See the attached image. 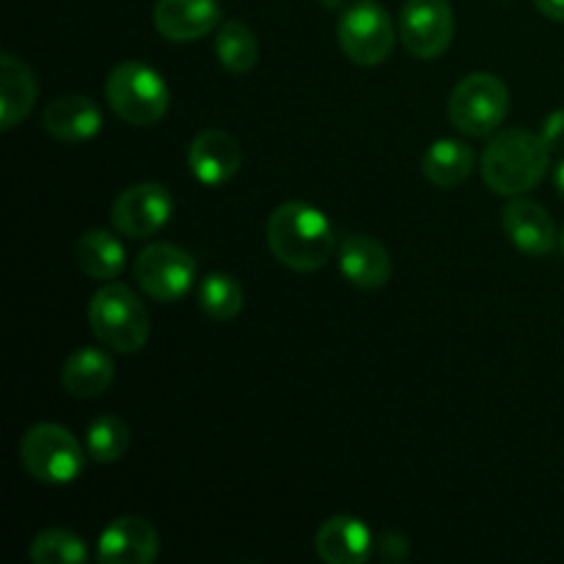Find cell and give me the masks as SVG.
Instances as JSON below:
<instances>
[{
  "label": "cell",
  "mask_w": 564,
  "mask_h": 564,
  "mask_svg": "<svg viewBox=\"0 0 564 564\" xmlns=\"http://www.w3.org/2000/svg\"><path fill=\"white\" fill-rule=\"evenodd\" d=\"M268 246L273 257L297 273L325 268L334 253V226L306 202H286L268 218Z\"/></svg>",
  "instance_id": "6da1fadb"
},
{
  "label": "cell",
  "mask_w": 564,
  "mask_h": 564,
  "mask_svg": "<svg viewBox=\"0 0 564 564\" xmlns=\"http://www.w3.org/2000/svg\"><path fill=\"white\" fill-rule=\"evenodd\" d=\"M551 149L543 135L529 130H505L490 138L482 154V180L499 196H523L549 174Z\"/></svg>",
  "instance_id": "7a4b0ae2"
},
{
  "label": "cell",
  "mask_w": 564,
  "mask_h": 564,
  "mask_svg": "<svg viewBox=\"0 0 564 564\" xmlns=\"http://www.w3.org/2000/svg\"><path fill=\"white\" fill-rule=\"evenodd\" d=\"M88 325L108 350L121 352V356L143 350L152 334L149 312L141 297L130 286L116 284V281H108L102 290L94 292L88 301Z\"/></svg>",
  "instance_id": "3957f363"
},
{
  "label": "cell",
  "mask_w": 564,
  "mask_h": 564,
  "mask_svg": "<svg viewBox=\"0 0 564 564\" xmlns=\"http://www.w3.org/2000/svg\"><path fill=\"white\" fill-rule=\"evenodd\" d=\"M105 99L127 124L152 127L169 113L171 91L154 66L143 61H121L105 80Z\"/></svg>",
  "instance_id": "277c9868"
},
{
  "label": "cell",
  "mask_w": 564,
  "mask_h": 564,
  "mask_svg": "<svg viewBox=\"0 0 564 564\" xmlns=\"http://www.w3.org/2000/svg\"><path fill=\"white\" fill-rule=\"evenodd\" d=\"M88 452L66 427L53 422L33 424L20 441V460L33 479L47 485H69L86 468Z\"/></svg>",
  "instance_id": "5b68a950"
},
{
  "label": "cell",
  "mask_w": 564,
  "mask_h": 564,
  "mask_svg": "<svg viewBox=\"0 0 564 564\" xmlns=\"http://www.w3.org/2000/svg\"><path fill=\"white\" fill-rule=\"evenodd\" d=\"M510 113V88L490 72L463 77L449 97V119L463 135L482 138L501 127Z\"/></svg>",
  "instance_id": "8992f818"
},
{
  "label": "cell",
  "mask_w": 564,
  "mask_h": 564,
  "mask_svg": "<svg viewBox=\"0 0 564 564\" xmlns=\"http://www.w3.org/2000/svg\"><path fill=\"white\" fill-rule=\"evenodd\" d=\"M397 42L394 20L378 0H356L339 17V44L358 66H378Z\"/></svg>",
  "instance_id": "52a82bcc"
},
{
  "label": "cell",
  "mask_w": 564,
  "mask_h": 564,
  "mask_svg": "<svg viewBox=\"0 0 564 564\" xmlns=\"http://www.w3.org/2000/svg\"><path fill=\"white\" fill-rule=\"evenodd\" d=\"M135 281L152 301L174 303L196 284V259L174 242H154L135 257Z\"/></svg>",
  "instance_id": "ba28073f"
},
{
  "label": "cell",
  "mask_w": 564,
  "mask_h": 564,
  "mask_svg": "<svg viewBox=\"0 0 564 564\" xmlns=\"http://www.w3.org/2000/svg\"><path fill=\"white\" fill-rule=\"evenodd\" d=\"M455 14L449 0H408L400 11V42L413 58L433 61L449 50Z\"/></svg>",
  "instance_id": "9c48e42d"
},
{
  "label": "cell",
  "mask_w": 564,
  "mask_h": 564,
  "mask_svg": "<svg viewBox=\"0 0 564 564\" xmlns=\"http://www.w3.org/2000/svg\"><path fill=\"white\" fill-rule=\"evenodd\" d=\"M174 215V196L160 182H141L132 185L116 198L110 209V224L119 235L130 240H147L158 235Z\"/></svg>",
  "instance_id": "30bf717a"
},
{
  "label": "cell",
  "mask_w": 564,
  "mask_h": 564,
  "mask_svg": "<svg viewBox=\"0 0 564 564\" xmlns=\"http://www.w3.org/2000/svg\"><path fill=\"white\" fill-rule=\"evenodd\" d=\"M158 529L138 516H121L105 527L97 543V560L102 564H149L158 560Z\"/></svg>",
  "instance_id": "8fae6325"
},
{
  "label": "cell",
  "mask_w": 564,
  "mask_h": 564,
  "mask_svg": "<svg viewBox=\"0 0 564 564\" xmlns=\"http://www.w3.org/2000/svg\"><path fill=\"white\" fill-rule=\"evenodd\" d=\"M187 165L202 185H226L242 169L240 141L218 127L198 132L187 149Z\"/></svg>",
  "instance_id": "7c38bea8"
},
{
  "label": "cell",
  "mask_w": 564,
  "mask_h": 564,
  "mask_svg": "<svg viewBox=\"0 0 564 564\" xmlns=\"http://www.w3.org/2000/svg\"><path fill=\"white\" fill-rule=\"evenodd\" d=\"M218 0H158L152 22L169 42H196L220 25Z\"/></svg>",
  "instance_id": "4fadbf2b"
},
{
  "label": "cell",
  "mask_w": 564,
  "mask_h": 564,
  "mask_svg": "<svg viewBox=\"0 0 564 564\" xmlns=\"http://www.w3.org/2000/svg\"><path fill=\"white\" fill-rule=\"evenodd\" d=\"M501 224L518 251L527 257H545L556 248L554 218L532 198H512L501 213Z\"/></svg>",
  "instance_id": "5bb4252c"
},
{
  "label": "cell",
  "mask_w": 564,
  "mask_h": 564,
  "mask_svg": "<svg viewBox=\"0 0 564 564\" xmlns=\"http://www.w3.org/2000/svg\"><path fill=\"white\" fill-rule=\"evenodd\" d=\"M317 554L325 564H361L372 556L375 540L367 523L352 516H334L319 527Z\"/></svg>",
  "instance_id": "9a60e30c"
},
{
  "label": "cell",
  "mask_w": 564,
  "mask_h": 564,
  "mask_svg": "<svg viewBox=\"0 0 564 564\" xmlns=\"http://www.w3.org/2000/svg\"><path fill=\"white\" fill-rule=\"evenodd\" d=\"M339 270L358 290H380L389 284L394 264L383 242L369 235H350L339 248Z\"/></svg>",
  "instance_id": "2e32d148"
},
{
  "label": "cell",
  "mask_w": 564,
  "mask_h": 564,
  "mask_svg": "<svg viewBox=\"0 0 564 564\" xmlns=\"http://www.w3.org/2000/svg\"><path fill=\"white\" fill-rule=\"evenodd\" d=\"M42 127L61 143H83L91 141L102 130V110L97 102L80 94H66L53 99L44 108Z\"/></svg>",
  "instance_id": "e0dca14e"
},
{
  "label": "cell",
  "mask_w": 564,
  "mask_h": 564,
  "mask_svg": "<svg viewBox=\"0 0 564 564\" xmlns=\"http://www.w3.org/2000/svg\"><path fill=\"white\" fill-rule=\"evenodd\" d=\"M36 77L14 53L0 55V130H14L36 105Z\"/></svg>",
  "instance_id": "ac0fdd59"
},
{
  "label": "cell",
  "mask_w": 564,
  "mask_h": 564,
  "mask_svg": "<svg viewBox=\"0 0 564 564\" xmlns=\"http://www.w3.org/2000/svg\"><path fill=\"white\" fill-rule=\"evenodd\" d=\"M116 378L113 358L97 347H83L66 358L61 369V386L66 394L75 400H91V397L105 394Z\"/></svg>",
  "instance_id": "d6986e66"
},
{
  "label": "cell",
  "mask_w": 564,
  "mask_h": 564,
  "mask_svg": "<svg viewBox=\"0 0 564 564\" xmlns=\"http://www.w3.org/2000/svg\"><path fill=\"white\" fill-rule=\"evenodd\" d=\"M77 268L94 281L119 279L127 264V251L119 237L105 229H91L77 240L75 246Z\"/></svg>",
  "instance_id": "ffe728a7"
},
{
  "label": "cell",
  "mask_w": 564,
  "mask_h": 564,
  "mask_svg": "<svg viewBox=\"0 0 564 564\" xmlns=\"http://www.w3.org/2000/svg\"><path fill=\"white\" fill-rule=\"evenodd\" d=\"M422 171L435 187H457L471 176L474 152L468 143L455 141V138H441L430 143L422 158Z\"/></svg>",
  "instance_id": "44dd1931"
},
{
  "label": "cell",
  "mask_w": 564,
  "mask_h": 564,
  "mask_svg": "<svg viewBox=\"0 0 564 564\" xmlns=\"http://www.w3.org/2000/svg\"><path fill=\"white\" fill-rule=\"evenodd\" d=\"M215 55L220 66L231 75H246L259 61V42L251 28L240 20H229L218 28L215 36Z\"/></svg>",
  "instance_id": "7402d4cb"
},
{
  "label": "cell",
  "mask_w": 564,
  "mask_h": 564,
  "mask_svg": "<svg viewBox=\"0 0 564 564\" xmlns=\"http://www.w3.org/2000/svg\"><path fill=\"white\" fill-rule=\"evenodd\" d=\"M246 306V292H242L240 281L229 273H209L207 279L198 284V308L207 314L209 319H235Z\"/></svg>",
  "instance_id": "603a6c76"
},
{
  "label": "cell",
  "mask_w": 564,
  "mask_h": 564,
  "mask_svg": "<svg viewBox=\"0 0 564 564\" xmlns=\"http://www.w3.org/2000/svg\"><path fill=\"white\" fill-rule=\"evenodd\" d=\"M132 444L124 419L102 413L86 427V452L94 463H116L127 455Z\"/></svg>",
  "instance_id": "cb8c5ba5"
},
{
  "label": "cell",
  "mask_w": 564,
  "mask_h": 564,
  "mask_svg": "<svg viewBox=\"0 0 564 564\" xmlns=\"http://www.w3.org/2000/svg\"><path fill=\"white\" fill-rule=\"evenodd\" d=\"M33 564H83L88 549L69 529H44L31 543Z\"/></svg>",
  "instance_id": "d4e9b609"
},
{
  "label": "cell",
  "mask_w": 564,
  "mask_h": 564,
  "mask_svg": "<svg viewBox=\"0 0 564 564\" xmlns=\"http://www.w3.org/2000/svg\"><path fill=\"white\" fill-rule=\"evenodd\" d=\"M543 141L551 149V154H564V110H554L549 119L543 121Z\"/></svg>",
  "instance_id": "484cf974"
},
{
  "label": "cell",
  "mask_w": 564,
  "mask_h": 564,
  "mask_svg": "<svg viewBox=\"0 0 564 564\" xmlns=\"http://www.w3.org/2000/svg\"><path fill=\"white\" fill-rule=\"evenodd\" d=\"M538 11L554 22H564V0H534Z\"/></svg>",
  "instance_id": "4316f807"
},
{
  "label": "cell",
  "mask_w": 564,
  "mask_h": 564,
  "mask_svg": "<svg viewBox=\"0 0 564 564\" xmlns=\"http://www.w3.org/2000/svg\"><path fill=\"white\" fill-rule=\"evenodd\" d=\"M554 185H556V191H560V196L564 198V160L554 169Z\"/></svg>",
  "instance_id": "83f0119b"
},
{
  "label": "cell",
  "mask_w": 564,
  "mask_h": 564,
  "mask_svg": "<svg viewBox=\"0 0 564 564\" xmlns=\"http://www.w3.org/2000/svg\"><path fill=\"white\" fill-rule=\"evenodd\" d=\"M319 3H323L325 9H339V6L345 3V0H319Z\"/></svg>",
  "instance_id": "f1b7e54d"
},
{
  "label": "cell",
  "mask_w": 564,
  "mask_h": 564,
  "mask_svg": "<svg viewBox=\"0 0 564 564\" xmlns=\"http://www.w3.org/2000/svg\"><path fill=\"white\" fill-rule=\"evenodd\" d=\"M562 246H564V231H562Z\"/></svg>",
  "instance_id": "f546056e"
}]
</instances>
